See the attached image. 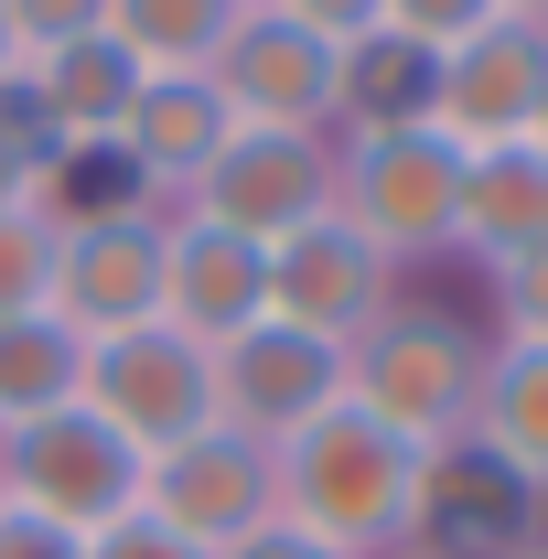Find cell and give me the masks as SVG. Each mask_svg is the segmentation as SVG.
<instances>
[{"label":"cell","mask_w":548,"mask_h":559,"mask_svg":"<svg viewBox=\"0 0 548 559\" xmlns=\"http://www.w3.org/2000/svg\"><path fill=\"white\" fill-rule=\"evenodd\" d=\"M484 355H495V334H484L474 312H452V301H430V290H398V301L344 345V409H366L377 430H398L409 452H430V441L474 430Z\"/></svg>","instance_id":"cell-1"},{"label":"cell","mask_w":548,"mask_h":559,"mask_svg":"<svg viewBox=\"0 0 548 559\" xmlns=\"http://www.w3.org/2000/svg\"><path fill=\"white\" fill-rule=\"evenodd\" d=\"M279 463V527L323 538L334 559H388L409 538V495H419V452L398 430H377L366 409H323L270 452Z\"/></svg>","instance_id":"cell-2"},{"label":"cell","mask_w":548,"mask_h":559,"mask_svg":"<svg viewBox=\"0 0 548 559\" xmlns=\"http://www.w3.org/2000/svg\"><path fill=\"white\" fill-rule=\"evenodd\" d=\"M463 162L452 140L409 119V130H344L334 140V215L409 280L430 259H452V226H463Z\"/></svg>","instance_id":"cell-3"},{"label":"cell","mask_w":548,"mask_h":559,"mask_svg":"<svg viewBox=\"0 0 548 559\" xmlns=\"http://www.w3.org/2000/svg\"><path fill=\"white\" fill-rule=\"evenodd\" d=\"M162 248L172 215L140 194H65L55 205V323H75L86 345L162 323Z\"/></svg>","instance_id":"cell-4"},{"label":"cell","mask_w":548,"mask_h":559,"mask_svg":"<svg viewBox=\"0 0 548 559\" xmlns=\"http://www.w3.org/2000/svg\"><path fill=\"white\" fill-rule=\"evenodd\" d=\"M0 506H22V516H44L65 538H97V527L140 516V452L75 399L55 419L0 430Z\"/></svg>","instance_id":"cell-5"},{"label":"cell","mask_w":548,"mask_h":559,"mask_svg":"<svg viewBox=\"0 0 548 559\" xmlns=\"http://www.w3.org/2000/svg\"><path fill=\"white\" fill-rule=\"evenodd\" d=\"M419 559H527L548 549V495L474 430L419 452V495H409V538Z\"/></svg>","instance_id":"cell-6"},{"label":"cell","mask_w":548,"mask_h":559,"mask_svg":"<svg viewBox=\"0 0 548 559\" xmlns=\"http://www.w3.org/2000/svg\"><path fill=\"white\" fill-rule=\"evenodd\" d=\"M75 399L151 463V452L215 430V355L194 345V334H172V323H140V334L86 345V388H75Z\"/></svg>","instance_id":"cell-7"},{"label":"cell","mask_w":548,"mask_h":559,"mask_svg":"<svg viewBox=\"0 0 548 559\" xmlns=\"http://www.w3.org/2000/svg\"><path fill=\"white\" fill-rule=\"evenodd\" d=\"M140 516H162L172 538H194V549H237V538H259L279 516V463L270 441H248V430H194V441H172V452H151L140 463Z\"/></svg>","instance_id":"cell-8"},{"label":"cell","mask_w":548,"mask_h":559,"mask_svg":"<svg viewBox=\"0 0 548 559\" xmlns=\"http://www.w3.org/2000/svg\"><path fill=\"white\" fill-rule=\"evenodd\" d=\"M183 215H205V226L248 237V248H279V237L323 226L334 215V140L323 130H237Z\"/></svg>","instance_id":"cell-9"},{"label":"cell","mask_w":548,"mask_h":559,"mask_svg":"<svg viewBox=\"0 0 548 559\" xmlns=\"http://www.w3.org/2000/svg\"><path fill=\"white\" fill-rule=\"evenodd\" d=\"M140 86H151V75H140L108 33H86V44H65V55H22V66H11V86H0V108L44 140V162H55V183H65L75 162L119 151V130H130V108H140Z\"/></svg>","instance_id":"cell-10"},{"label":"cell","mask_w":548,"mask_h":559,"mask_svg":"<svg viewBox=\"0 0 548 559\" xmlns=\"http://www.w3.org/2000/svg\"><path fill=\"white\" fill-rule=\"evenodd\" d=\"M215 97L237 108V130H323L334 140L344 119V44L323 33H301V22H279L248 0V22L226 33V55H215Z\"/></svg>","instance_id":"cell-11"},{"label":"cell","mask_w":548,"mask_h":559,"mask_svg":"<svg viewBox=\"0 0 548 559\" xmlns=\"http://www.w3.org/2000/svg\"><path fill=\"white\" fill-rule=\"evenodd\" d=\"M538 97H548V33L538 22H484L452 55H430V130L452 140V151L527 140Z\"/></svg>","instance_id":"cell-12"},{"label":"cell","mask_w":548,"mask_h":559,"mask_svg":"<svg viewBox=\"0 0 548 559\" xmlns=\"http://www.w3.org/2000/svg\"><path fill=\"white\" fill-rule=\"evenodd\" d=\"M344 409V345L323 334H290V323H248L237 345H215V419L248 430V441H290L301 419Z\"/></svg>","instance_id":"cell-13"},{"label":"cell","mask_w":548,"mask_h":559,"mask_svg":"<svg viewBox=\"0 0 548 559\" xmlns=\"http://www.w3.org/2000/svg\"><path fill=\"white\" fill-rule=\"evenodd\" d=\"M398 290H409V280L388 270L344 215H323V226H301V237H279V248H270V323L323 334V345H355Z\"/></svg>","instance_id":"cell-14"},{"label":"cell","mask_w":548,"mask_h":559,"mask_svg":"<svg viewBox=\"0 0 548 559\" xmlns=\"http://www.w3.org/2000/svg\"><path fill=\"white\" fill-rule=\"evenodd\" d=\"M226 140H237V108L215 97V75H151L108 162H119V183H130L140 205L183 215V205H194V183L215 173V151H226Z\"/></svg>","instance_id":"cell-15"},{"label":"cell","mask_w":548,"mask_h":559,"mask_svg":"<svg viewBox=\"0 0 548 559\" xmlns=\"http://www.w3.org/2000/svg\"><path fill=\"white\" fill-rule=\"evenodd\" d=\"M162 323L194 334V345H237L248 323H270V248L226 237L205 215H172V248H162Z\"/></svg>","instance_id":"cell-16"},{"label":"cell","mask_w":548,"mask_h":559,"mask_svg":"<svg viewBox=\"0 0 548 559\" xmlns=\"http://www.w3.org/2000/svg\"><path fill=\"white\" fill-rule=\"evenodd\" d=\"M548 248V151L538 140H505V151H474L463 162V226H452V259L474 270H505Z\"/></svg>","instance_id":"cell-17"},{"label":"cell","mask_w":548,"mask_h":559,"mask_svg":"<svg viewBox=\"0 0 548 559\" xmlns=\"http://www.w3.org/2000/svg\"><path fill=\"white\" fill-rule=\"evenodd\" d=\"M237 22H248V0H108V44L140 75H215Z\"/></svg>","instance_id":"cell-18"},{"label":"cell","mask_w":548,"mask_h":559,"mask_svg":"<svg viewBox=\"0 0 548 559\" xmlns=\"http://www.w3.org/2000/svg\"><path fill=\"white\" fill-rule=\"evenodd\" d=\"M474 441H495V452L548 495V345H495V355H484Z\"/></svg>","instance_id":"cell-19"},{"label":"cell","mask_w":548,"mask_h":559,"mask_svg":"<svg viewBox=\"0 0 548 559\" xmlns=\"http://www.w3.org/2000/svg\"><path fill=\"white\" fill-rule=\"evenodd\" d=\"M75 388H86V334L75 323H55V312L0 323V430L75 409Z\"/></svg>","instance_id":"cell-20"},{"label":"cell","mask_w":548,"mask_h":559,"mask_svg":"<svg viewBox=\"0 0 548 559\" xmlns=\"http://www.w3.org/2000/svg\"><path fill=\"white\" fill-rule=\"evenodd\" d=\"M409 119H430V55L419 44H398V33H366V44H344V130H409Z\"/></svg>","instance_id":"cell-21"},{"label":"cell","mask_w":548,"mask_h":559,"mask_svg":"<svg viewBox=\"0 0 548 559\" xmlns=\"http://www.w3.org/2000/svg\"><path fill=\"white\" fill-rule=\"evenodd\" d=\"M55 312V205H11L0 215V323Z\"/></svg>","instance_id":"cell-22"},{"label":"cell","mask_w":548,"mask_h":559,"mask_svg":"<svg viewBox=\"0 0 548 559\" xmlns=\"http://www.w3.org/2000/svg\"><path fill=\"white\" fill-rule=\"evenodd\" d=\"M484 312H495V323H484L495 345H548V248L484 270Z\"/></svg>","instance_id":"cell-23"},{"label":"cell","mask_w":548,"mask_h":559,"mask_svg":"<svg viewBox=\"0 0 548 559\" xmlns=\"http://www.w3.org/2000/svg\"><path fill=\"white\" fill-rule=\"evenodd\" d=\"M0 22H11V55H65L108 33V0H0Z\"/></svg>","instance_id":"cell-24"},{"label":"cell","mask_w":548,"mask_h":559,"mask_svg":"<svg viewBox=\"0 0 548 559\" xmlns=\"http://www.w3.org/2000/svg\"><path fill=\"white\" fill-rule=\"evenodd\" d=\"M484 22H505L495 0H388L377 11V33H398V44H419V55H452L463 33H484Z\"/></svg>","instance_id":"cell-25"},{"label":"cell","mask_w":548,"mask_h":559,"mask_svg":"<svg viewBox=\"0 0 548 559\" xmlns=\"http://www.w3.org/2000/svg\"><path fill=\"white\" fill-rule=\"evenodd\" d=\"M11 205H55V162H44V140L0 108V215Z\"/></svg>","instance_id":"cell-26"},{"label":"cell","mask_w":548,"mask_h":559,"mask_svg":"<svg viewBox=\"0 0 548 559\" xmlns=\"http://www.w3.org/2000/svg\"><path fill=\"white\" fill-rule=\"evenodd\" d=\"M259 11H279V22H301V33H323V44H366L388 0H259Z\"/></svg>","instance_id":"cell-27"},{"label":"cell","mask_w":548,"mask_h":559,"mask_svg":"<svg viewBox=\"0 0 548 559\" xmlns=\"http://www.w3.org/2000/svg\"><path fill=\"white\" fill-rule=\"evenodd\" d=\"M86 559H215V549L172 538L162 516H119V527H97V538H86Z\"/></svg>","instance_id":"cell-28"},{"label":"cell","mask_w":548,"mask_h":559,"mask_svg":"<svg viewBox=\"0 0 548 559\" xmlns=\"http://www.w3.org/2000/svg\"><path fill=\"white\" fill-rule=\"evenodd\" d=\"M0 559H86V538L44 527V516H22V506H0Z\"/></svg>","instance_id":"cell-29"},{"label":"cell","mask_w":548,"mask_h":559,"mask_svg":"<svg viewBox=\"0 0 548 559\" xmlns=\"http://www.w3.org/2000/svg\"><path fill=\"white\" fill-rule=\"evenodd\" d=\"M226 559H334V549H323V538H301V527H279V516H270L259 538H237Z\"/></svg>","instance_id":"cell-30"},{"label":"cell","mask_w":548,"mask_h":559,"mask_svg":"<svg viewBox=\"0 0 548 559\" xmlns=\"http://www.w3.org/2000/svg\"><path fill=\"white\" fill-rule=\"evenodd\" d=\"M495 11H505V22H538V33H548V0H495Z\"/></svg>","instance_id":"cell-31"},{"label":"cell","mask_w":548,"mask_h":559,"mask_svg":"<svg viewBox=\"0 0 548 559\" xmlns=\"http://www.w3.org/2000/svg\"><path fill=\"white\" fill-rule=\"evenodd\" d=\"M11 66H22V55H11V22H0V86H11Z\"/></svg>","instance_id":"cell-32"},{"label":"cell","mask_w":548,"mask_h":559,"mask_svg":"<svg viewBox=\"0 0 548 559\" xmlns=\"http://www.w3.org/2000/svg\"><path fill=\"white\" fill-rule=\"evenodd\" d=\"M527 140H538V151H548V97H538V119H527Z\"/></svg>","instance_id":"cell-33"},{"label":"cell","mask_w":548,"mask_h":559,"mask_svg":"<svg viewBox=\"0 0 548 559\" xmlns=\"http://www.w3.org/2000/svg\"><path fill=\"white\" fill-rule=\"evenodd\" d=\"M388 559H419V549H388Z\"/></svg>","instance_id":"cell-34"},{"label":"cell","mask_w":548,"mask_h":559,"mask_svg":"<svg viewBox=\"0 0 548 559\" xmlns=\"http://www.w3.org/2000/svg\"><path fill=\"white\" fill-rule=\"evenodd\" d=\"M527 559H548V549H527Z\"/></svg>","instance_id":"cell-35"}]
</instances>
